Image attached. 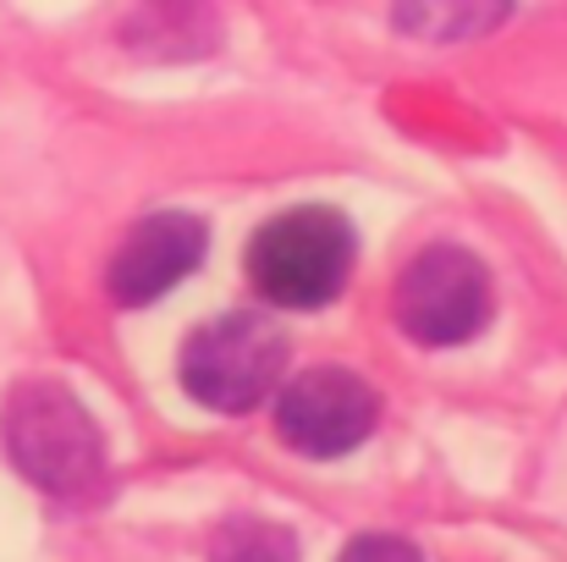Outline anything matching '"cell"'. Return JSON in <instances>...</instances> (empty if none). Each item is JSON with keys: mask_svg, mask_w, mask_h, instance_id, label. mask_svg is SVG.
I'll use <instances>...</instances> for the list:
<instances>
[{"mask_svg": "<svg viewBox=\"0 0 567 562\" xmlns=\"http://www.w3.org/2000/svg\"><path fill=\"white\" fill-rule=\"evenodd\" d=\"M204 243H209V232L188 210H155V215H144L122 237V248L111 254V276H105L111 282V298L122 309L155 304L161 293H172L177 282H188L193 270H198Z\"/></svg>", "mask_w": 567, "mask_h": 562, "instance_id": "6", "label": "cell"}, {"mask_svg": "<svg viewBox=\"0 0 567 562\" xmlns=\"http://www.w3.org/2000/svg\"><path fill=\"white\" fill-rule=\"evenodd\" d=\"M209 562H303V552L276 519H226L209 541Z\"/></svg>", "mask_w": 567, "mask_h": 562, "instance_id": "8", "label": "cell"}, {"mask_svg": "<svg viewBox=\"0 0 567 562\" xmlns=\"http://www.w3.org/2000/svg\"><path fill=\"white\" fill-rule=\"evenodd\" d=\"M391 17L419 44H468L513 17V0H391Z\"/></svg>", "mask_w": 567, "mask_h": 562, "instance_id": "7", "label": "cell"}, {"mask_svg": "<svg viewBox=\"0 0 567 562\" xmlns=\"http://www.w3.org/2000/svg\"><path fill=\"white\" fill-rule=\"evenodd\" d=\"M0 441L17 474L50 497H83L105 474V436L94 413L55 380H22L6 397Z\"/></svg>", "mask_w": 567, "mask_h": 562, "instance_id": "2", "label": "cell"}, {"mask_svg": "<svg viewBox=\"0 0 567 562\" xmlns=\"http://www.w3.org/2000/svg\"><path fill=\"white\" fill-rule=\"evenodd\" d=\"M337 562H424V558H419L402 535H359V541L342 546Z\"/></svg>", "mask_w": 567, "mask_h": 562, "instance_id": "9", "label": "cell"}, {"mask_svg": "<svg viewBox=\"0 0 567 562\" xmlns=\"http://www.w3.org/2000/svg\"><path fill=\"white\" fill-rule=\"evenodd\" d=\"M375 391L370 380L337 365L292 375L276 397V430L292 452L303 458H342L353 447H364V436L375 430Z\"/></svg>", "mask_w": 567, "mask_h": 562, "instance_id": "5", "label": "cell"}, {"mask_svg": "<svg viewBox=\"0 0 567 562\" xmlns=\"http://www.w3.org/2000/svg\"><path fill=\"white\" fill-rule=\"evenodd\" d=\"M491 320V276L468 248L435 243L396 276V326L424 348H457Z\"/></svg>", "mask_w": 567, "mask_h": 562, "instance_id": "4", "label": "cell"}, {"mask_svg": "<svg viewBox=\"0 0 567 562\" xmlns=\"http://www.w3.org/2000/svg\"><path fill=\"white\" fill-rule=\"evenodd\" d=\"M353 254H359V237L348 215L331 204H303V210H281L248 237L243 270L265 304L326 309L348 287Z\"/></svg>", "mask_w": 567, "mask_h": 562, "instance_id": "1", "label": "cell"}, {"mask_svg": "<svg viewBox=\"0 0 567 562\" xmlns=\"http://www.w3.org/2000/svg\"><path fill=\"white\" fill-rule=\"evenodd\" d=\"M281 370H287V331L259 309H237L198 326L183 348V386L193 402L215 413L259 408L281 386Z\"/></svg>", "mask_w": 567, "mask_h": 562, "instance_id": "3", "label": "cell"}]
</instances>
